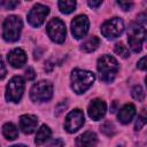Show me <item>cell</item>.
Segmentation results:
<instances>
[{"instance_id": "obj_1", "label": "cell", "mask_w": 147, "mask_h": 147, "mask_svg": "<svg viewBox=\"0 0 147 147\" xmlns=\"http://www.w3.org/2000/svg\"><path fill=\"white\" fill-rule=\"evenodd\" d=\"M71 88L77 94L84 93L94 83L95 76L93 72L82 69H75L71 72Z\"/></svg>"}, {"instance_id": "obj_2", "label": "cell", "mask_w": 147, "mask_h": 147, "mask_svg": "<svg viewBox=\"0 0 147 147\" xmlns=\"http://www.w3.org/2000/svg\"><path fill=\"white\" fill-rule=\"evenodd\" d=\"M98 71L100 74L101 80L106 83H110L114 80L118 72V62L115 57L110 55H102L98 60Z\"/></svg>"}, {"instance_id": "obj_3", "label": "cell", "mask_w": 147, "mask_h": 147, "mask_svg": "<svg viewBox=\"0 0 147 147\" xmlns=\"http://www.w3.org/2000/svg\"><path fill=\"white\" fill-rule=\"evenodd\" d=\"M22 20L18 16H8L3 22L2 37L7 41H16L22 31Z\"/></svg>"}, {"instance_id": "obj_4", "label": "cell", "mask_w": 147, "mask_h": 147, "mask_svg": "<svg viewBox=\"0 0 147 147\" xmlns=\"http://www.w3.org/2000/svg\"><path fill=\"white\" fill-rule=\"evenodd\" d=\"M53 95V85L48 80H40L34 84L30 91V98L34 102L47 101Z\"/></svg>"}, {"instance_id": "obj_5", "label": "cell", "mask_w": 147, "mask_h": 147, "mask_svg": "<svg viewBox=\"0 0 147 147\" xmlns=\"http://www.w3.org/2000/svg\"><path fill=\"white\" fill-rule=\"evenodd\" d=\"M24 92V79L21 76L13 77L6 87V99L11 102H18Z\"/></svg>"}, {"instance_id": "obj_6", "label": "cell", "mask_w": 147, "mask_h": 147, "mask_svg": "<svg viewBox=\"0 0 147 147\" xmlns=\"http://www.w3.org/2000/svg\"><path fill=\"white\" fill-rule=\"evenodd\" d=\"M145 37H146V29L144 25L141 24H138L136 26L132 25L127 34V41L130 48L136 53L140 52L142 48V44L145 41Z\"/></svg>"}, {"instance_id": "obj_7", "label": "cell", "mask_w": 147, "mask_h": 147, "mask_svg": "<svg viewBox=\"0 0 147 147\" xmlns=\"http://www.w3.org/2000/svg\"><path fill=\"white\" fill-rule=\"evenodd\" d=\"M123 31H124V23L118 17H113L106 21L101 25V33L108 39H114L119 37L123 33Z\"/></svg>"}, {"instance_id": "obj_8", "label": "cell", "mask_w": 147, "mask_h": 147, "mask_svg": "<svg viewBox=\"0 0 147 147\" xmlns=\"http://www.w3.org/2000/svg\"><path fill=\"white\" fill-rule=\"evenodd\" d=\"M65 25L64 23L60 20V18H52L48 24H47V33L48 37L57 42V44H62L65 39Z\"/></svg>"}, {"instance_id": "obj_9", "label": "cell", "mask_w": 147, "mask_h": 147, "mask_svg": "<svg viewBox=\"0 0 147 147\" xmlns=\"http://www.w3.org/2000/svg\"><path fill=\"white\" fill-rule=\"evenodd\" d=\"M48 13H49V8L47 6H44L41 3H37L29 11L28 21L32 26L38 28L44 23V21L46 18V16L48 15Z\"/></svg>"}, {"instance_id": "obj_10", "label": "cell", "mask_w": 147, "mask_h": 147, "mask_svg": "<svg viewBox=\"0 0 147 147\" xmlns=\"http://www.w3.org/2000/svg\"><path fill=\"white\" fill-rule=\"evenodd\" d=\"M84 124V114L80 109H75L72 111H70L67 117H65V122H64V129L69 132V133H74L76 132L78 129H80Z\"/></svg>"}, {"instance_id": "obj_11", "label": "cell", "mask_w": 147, "mask_h": 147, "mask_svg": "<svg viewBox=\"0 0 147 147\" xmlns=\"http://www.w3.org/2000/svg\"><path fill=\"white\" fill-rule=\"evenodd\" d=\"M90 22L86 15H78L71 22V32L75 38L80 39L86 36L88 31Z\"/></svg>"}, {"instance_id": "obj_12", "label": "cell", "mask_w": 147, "mask_h": 147, "mask_svg": "<svg viewBox=\"0 0 147 147\" xmlns=\"http://www.w3.org/2000/svg\"><path fill=\"white\" fill-rule=\"evenodd\" d=\"M106 110H107L106 102L103 100H101V99H94V100H92L91 103L88 105V108H87L88 116L93 121H100L105 116Z\"/></svg>"}, {"instance_id": "obj_13", "label": "cell", "mask_w": 147, "mask_h": 147, "mask_svg": "<svg viewBox=\"0 0 147 147\" xmlns=\"http://www.w3.org/2000/svg\"><path fill=\"white\" fill-rule=\"evenodd\" d=\"M38 124V118L33 115H22L20 117V129L22 130V132L30 134L32 133Z\"/></svg>"}, {"instance_id": "obj_14", "label": "cell", "mask_w": 147, "mask_h": 147, "mask_svg": "<svg viewBox=\"0 0 147 147\" xmlns=\"http://www.w3.org/2000/svg\"><path fill=\"white\" fill-rule=\"evenodd\" d=\"M8 62L14 68H21L26 62V54L21 48H15L9 52L8 54Z\"/></svg>"}, {"instance_id": "obj_15", "label": "cell", "mask_w": 147, "mask_h": 147, "mask_svg": "<svg viewBox=\"0 0 147 147\" xmlns=\"http://www.w3.org/2000/svg\"><path fill=\"white\" fill-rule=\"evenodd\" d=\"M98 142L96 134L92 131H86L76 139L77 147H94Z\"/></svg>"}, {"instance_id": "obj_16", "label": "cell", "mask_w": 147, "mask_h": 147, "mask_svg": "<svg viewBox=\"0 0 147 147\" xmlns=\"http://www.w3.org/2000/svg\"><path fill=\"white\" fill-rule=\"evenodd\" d=\"M136 115V107L132 103L125 105L117 114V118L122 124H127L131 122V119Z\"/></svg>"}, {"instance_id": "obj_17", "label": "cell", "mask_w": 147, "mask_h": 147, "mask_svg": "<svg viewBox=\"0 0 147 147\" xmlns=\"http://www.w3.org/2000/svg\"><path fill=\"white\" fill-rule=\"evenodd\" d=\"M51 133H52L51 129L47 125H41L40 129L37 131V134H36V139H34L36 145L40 146L44 142H46L48 140V138L51 137Z\"/></svg>"}, {"instance_id": "obj_18", "label": "cell", "mask_w": 147, "mask_h": 147, "mask_svg": "<svg viewBox=\"0 0 147 147\" xmlns=\"http://www.w3.org/2000/svg\"><path fill=\"white\" fill-rule=\"evenodd\" d=\"M100 45V40L98 37L95 36H92L90 38H87L83 44H82V51L85 52V53H91L93 51H95Z\"/></svg>"}, {"instance_id": "obj_19", "label": "cell", "mask_w": 147, "mask_h": 147, "mask_svg": "<svg viewBox=\"0 0 147 147\" xmlns=\"http://www.w3.org/2000/svg\"><path fill=\"white\" fill-rule=\"evenodd\" d=\"M2 133L6 137V139H8V140H14L18 136V131L13 123H6L2 126Z\"/></svg>"}, {"instance_id": "obj_20", "label": "cell", "mask_w": 147, "mask_h": 147, "mask_svg": "<svg viewBox=\"0 0 147 147\" xmlns=\"http://www.w3.org/2000/svg\"><path fill=\"white\" fill-rule=\"evenodd\" d=\"M59 9L63 14H70L71 11L75 10L76 7V1H59Z\"/></svg>"}, {"instance_id": "obj_21", "label": "cell", "mask_w": 147, "mask_h": 147, "mask_svg": "<svg viewBox=\"0 0 147 147\" xmlns=\"http://www.w3.org/2000/svg\"><path fill=\"white\" fill-rule=\"evenodd\" d=\"M114 51L116 54H118L119 56H122L123 59H126L130 56V52H129V48L126 46H124L123 42H117L114 47Z\"/></svg>"}, {"instance_id": "obj_22", "label": "cell", "mask_w": 147, "mask_h": 147, "mask_svg": "<svg viewBox=\"0 0 147 147\" xmlns=\"http://www.w3.org/2000/svg\"><path fill=\"white\" fill-rule=\"evenodd\" d=\"M132 96H133V99H136L137 101H144V99H145L144 88H142L140 85H136V86L132 88Z\"/></svg>"}, {"instance_id": "obj_23", "label": "cell", "mask_w": 147, "mask_h": 147, "mask_svg": "<svg viewBox=\"0 0 147 147\" xmlns=\"http://www.w3.org/2000/svg\"><path fill=\"white\" fill-rule=\"evenodd\" d=\"M100 130L106 134V136H113L115 133V126L113 125L111 122L109 121H106L101 126H100Z\"/></svg>"}, {"instance_id": "obj_24", "label": "cell", "mask_w": 147, "mask_h": 147, "mask_svg": "<svg viewBox=\"0 0 147 147\" xmlns=\"http://www.w3.org/2000/svg\"><path fill=\"white\" fill-rule=\"evenodd\" d=\"M146 124V117L145 116H139L136 121V125H134V129L138 131V130H141L144 127V125Z\"/></svg>"}, {"instance_id": "obj_25", "label": "cell", "mask_w": 147, "mask_h": 147, "mask_svg": "<svg viewBox=\"0 0 147 147\" xmlns=\"http://www.w3.org/2000/svg\"><path fill=\"white\" fill-rule=\"evenodd\" d=\"M18 5V1H0V6L5 7L6 9H14Z\"/></svg>"}, {"instance_id": "obj_26", "label": "cell", "mask_w": 147, "mask_h": 147, "mask_svg": "<svg viewBox=\"0 0 147 147\" xmlns=\"http://www.w3.org/2000/svg\"><path fill=\"white\" fill-rule=\"evenodd\" d=\"M6 74H7V69H6V65H5V63H3L2 57H1V55H0V79H2V78L6 76Z\"/></svg>"}, {"instance_id": "obj_27", "label": "cell", "mask_w": 147, "mask_h": 147, "mask_svg": "<svg viewBox=\"0 0 147 147\" xmlns=\"http://www.w3.org/2000/svg\"><path fill=\"white\" fill-rule=\"evenodd\" d=\"M34 77H36L34 70H33L32 68H28V69L25 70V78H26L28 80H32V79H34Z\"/></svg>"}, {"instance_id": "obj_28", "label": "cell", "mask_w": 147, "mask_h": 147, "mask_svg": "<svg viewBox=\"0 0 147 147\" xmlns=\"http://www.w3.org/2000/svg\"><path fill=\"white\" fill-rule=\"evenodd\" d=\"M117 5L119 7H122L123 10H130V8L132 7V2H124V1H117Z\"/></svg>"}, {"instance_id": "obj_29", "label": "cell", "mask_w": 147, "mask_h": 147, "mask_svg": "<svg viewBox=\"0 0 147 147\" xmlns=\"http://www.w3.org/2000/svg\"><path fill=\"white\" fill-rule=\"evenodd\" d=\"M62 146H63V141L61 139H55L48 145V147H62Z\"/></svg>"}, {"instance_id": "obj_30", "label": "cell", "mask_w": 147, "mask_h": 147, "mask_svg": "<svg viewBox=\"0 0 147 147\" xmlns=\"http://www.w3.org/2000/svg\"><path fill=\"white\" fill-rule=\"evenodd\" d=\"M138 68H139L140 70H146V57H145V56L141 57L140 61L138 62Z\"/></svg>"}, {"instance_id": "obj_31", "label": "cell", "mask_w": 147, "mask_h": 147, "mask_svg": "<svg viewBox=\"0 0 147 147\" xmlns=\"http://www.w3.org/2000/svg\"><path fill=\"white\" fill-rule=\"evenodd\" d=\"M87 3H88V6H90V7H92V8H96V7L101 6L102 1H100V0H99V1H93V0L91 1V0H90V1L87 2Z\"/></svg>"}, {"instance_id": "obj_32", "label": "cell", "mask_w": 147, "mask_h": 147, "mask_svg": "<svg viewBox=\"0 0 147 147\" xmlns=\"http://www.w3.org/2000/svg\"><path fill=\"white\" fill-rule=\"evenodd\" d=\"M116 105H117V101H114V105H113V107H111V109H110L111 113H114V111L116 110Z\"/></svg>"}, {"instance_id": "obj_33", "label": "cell", "mask_w": 147, "mask_h": 147, "mask_svg": "<svg viewBox=\"0 0 147 147\" xmlns=\"http://www.w3.org/2000/svg\"><path fill=\"white\" fill-rule=\"evenodd\" d=\"M10 147H26L24 145H14V146H10Z\"/></svg>"}]
</instances>
